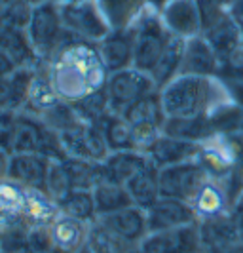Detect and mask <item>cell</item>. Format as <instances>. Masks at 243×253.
Segmentation results:
<instances>
[{"instance_id":"6da1fadb","label":"cell","mask_w":243,"mask_h":253,"mask_svg":"<svg viewBox=\"0 0 243 253\" xmlns=\"http://www.w3.org/2000/svg\"><path fill=\"white\" fill-rule=\"evenodd\" d=\"M44 67L57 95L70 105L103 91L110 75L103 63L97 44L76 38H69Z\"/></svg>"},{"instance_id":"7a4b0ae2","label":"cell","mask_w":243,"mask_h":253,"mask_svg":"<svg viewBox=\"0 0 243 253\" xmlns=\"http://www.w3.org/2000/svg\"><path fill=\"white\" fill-rule=\"evenodd\" d=\"M167 118H213L234 103L230 89L220 76L179 75L160 89Z\"/></svg>"},{"instance_id":"3957f363","label":"cell","mask_w":243,"mask_h":253,"mask_svg":"<svg viewBox=\"0 0 243 253\" xmlns=\"http://www.w3.org/2000/svg\"><path fill=\"white\" fill-rule=\"evenodd\" d=\"M131 37H133V67L150 75L158 59L171 44L173 35L162 21L160 12L154 8H146L131 27Z\"/></svg>"},{"instance_id":"277c9868","label":"cell","mask_w":243,"mask_h":253,"mask_svg":"<svg viewBox=\"0 0 243 253\" xmlns=\"http://www.w3.org/2000/svg\"><path fill=\"white\" fill-rule=\"evenodd\" d=\"M10 154H40L50 160H63L61 137L42 118L21 111L15 116Z\"/></svg>"},{"instance_id":"5b68a950","label":"cell","mask_w":243,"mask_h":253,"mask_svg":"<svg viewBox=\"0 0 243 253\" xmlns=\"http://www.w3.org/2000/svg\"><path fill=\"white\" fill-rule=\"evenodd\" d=\"M25 33L40 63H46L51 55L70 38L63 25L59 4L53 2V0L42 2L38 6H33L31 19L25 27Z\"/></svg>"},{"instance_id":"8992f818","label":"cell","mask_w":243,"mask_h":253,"mask_svg":"<svg viewBox=\"0 0 243 253\" xmlns=\"http://www.w3.org/2000/svg\"><path fill=\"white\" fill-rule=\"evenodd\" d=\"M243 133H213L198 143L196 160L207 177L224 179L243 168Z\"/></svg>"},{"instance_id":"52a82bcc","label":"cell","mask_w":243,"mask_h":253,"mask_svg":"<svg viewBox=\"0 0 243 253\" xmlns=\"http://www.w3.org/2000/svg\"><path fill=\"white\" fill-rule=\"evenodd\" d=\"M154 91H160V89L154 84L152 76L135 67L110 73L104 86L110 113L122 114V116Z\"/></svg>"},{"instance_id":"ba28073f","label":"cell","mask_w":243,"mask_h":253,"mask_svg":"<svg viewBox=\"0 0 243 253\" xmlns=\"http://www.w3.org/2000/svg\"><path fill=\"white\" fill-rule=\"evenodd\" d=\"M63 25L70 38L99 44L110 33V27L103 17L95 0H76L59 4Z\"/></svg>"},{"instance_id":"9c48e42d","label":"cell","mask_w":243,"mask_h":253,"mask_svg":"<svg viewBox=\"0 0 243 253\" xmlns=\"http://www.w3.org/2000/svg\"><path fill=\"white\" fill-rule=\"evenodd\" d=\"M124 116L131 129L135 149L144 152L164 133V124H166L167 116L162 107L160 91H154L148 97H144L135 107H131Z\"/></svg>"},{"instance_id":"30bf717a","label":"cell","mask_w":243,"mask_h":253,"mask_svg":"<svg viewBox=\"0 0 243 253\" xmlns=\"http://www.w3.org/2000/svg\"><path fill=\"white\" fill-rule=\"evenodd\" d=\"M202 37L217 51L220 63L226 65L243 55V27L228 10L217 17L215 21L207 23L202 29Z\"/></svg>"},{"instance_id":"8fae6325","label":"cell","mask_w":243,"mask_h":253,"mask_svg":"<svg viewBox=\"0 0 243 253\" xmlns=\"http://www.w3.org/2000/svg\"><path fill=\"white\" fill-rule=\"evenodd\" d=\"M59 137H61V145H63L65 158L103 162L108 154L104 137L97 124L78 122L76 126L59 133Z\"/></svg>"},{"instance_id":"7c38bea8","label":"cell","mask_w":243,"mask_h":253,"mask_svg":"<svg viewBox=\"0 0 243 253\" xmlns=\"http://www.w3.org/2000/svg\"><path fill=\"white\" fill-rule=\"evenodd\" d=\"M207 173L198 164V160H188L160 169V192L166 198H175L182 202H190L196 190L205 181Z\"/></svg>"},{"instance_id":"4fadbf2b","label":"cell","mask_w":243,"mask_h":253,"mask_svg":"<svg viewBox=\"0 0 243 253\" xmlns=\"http://www.w3.org/2000/svg\"><path fill=\"white\" fill-rule=\"evenodd\" d=\"M137 250L139 253H200L204 244L198 223H192L173 230L148 232Z\"/></svg>"},{"instance_id":"5bb4252c","label":"cell","mask_w":243,"mask_h":253,"mask_svg":"<svg viewBox=\"0 0 243 253\" xmlns=\"http://www.w3.org/2000/svg\"><path fill=\"white\" fill-rule=\"evenodd\" d=\"M160 17L173 37L188 40L202 35L198 0H171L160 10Z\"/></svg>"},{"instance_id":"9a60e30c","label":"cell","mask_w":243,"mask_h":253,"mask_svg":"<svg viewBox=\"0 0 243 253\" xmlns=\"http://www.w3.org/2000/svg\"><path fill=\"white\" fill-rule=\"evenodd\" d=\"M144 211H146L148 232L173 230V228H180L186 227V225H192V223H198L190 204L182 202V200H175V198L162 196L158 202H154Z\"/></svg>"},{"instance_id":"2e32d148","label":"cell","mask_w":243,"mask_h":253,"mask_svg":"<svg viewBox=\"0 0 243 253\" xmlns=\"http://www.w3.org/2000/svg\"><path fill=\"white\" fill-rule=\"evenodd\" d=\"M51 160L40 154H10L8 179L15 181L27 190L46 192V181Z\"/></svg>"},{"instance_id":"e0dca14e","label":"cell","mask_w":243,"mask_h":253,"mask_svg":"<svg viewBox=\"0 0 243 253\" xmlns=\"http://www.w3.org/2000/svg\"><path fill=\"white\" fill-rule=\"evenodd\" d=\"M220 59L217 51L202 35L184 40V55L180 75L192 76H220Z\"/></svg>"},{"instance_id":"ac0fdd59","label":"cell","mask_w":243,"mask_h":253,"mask_svg":"<svg viewBox=\"0 0 243 253\" xmlns=\"http://www.w3.org/2000/svg\"><path fill=\"white\" fill-rule=\"evenodd\" d=\"M144 154H146V158L158 169H164V168H169V166L194 160L196 154H198V143L184 141V139H179V137H173V135H167V133H162L144 151Z\"/></svg>"},{"instance_id":"d6986e66","label":"cell","mask_w":243,"mask_h":253,"mask_svg":"<svg viewBox=\"0 0 243 253\" xmlns=\"http://www.w3.org/2000/svg\"><path fill=\"white\" fill-rule=\"evenodd\" d=\"M108 228H112L116 234H120L131 246L139 248V244L148 234V223H146V211L139 206H128L124 210H118L114 213L99 217Z\"/></svg>"},{"instance_id":"ffe728a7","label":"cell","mask_w":243,"mask_h":253,"mask_svg":"<svg viewBox=\"0 0 243 253\" xmlns=\"http://www.w3.org/2000/svg\"><path fill=\"white\" fill-rule=\"evenodd\" d=\"M91 223L78 221L59 211V215L51 221L50 236L53 244V253H72L88 244Z\"/></svg>"},{"instance_id":"44dd1931","label":"cell","mask_w":243,"mask_h":253,"mask_svg":"<svg viewBox=\"0 0 243 253\" xmlns=\"http://www.w3.org/2000/svg\"><path fill=\"white\" fill-rule=\"evenodd\" d=\"M101 59L108 73L124 71L133 67V37L131 29L126 31H110L97 44Z\"/></svg>"},{"instance_id":"7402d4cb","label":"cell","mask_w":243,"mask_h":253,"mask_svg":"<svg viewBox=\"0 0 243 253\" xmlns=\"http://www.w3.org/2000/svg\"><path fill=\"white\" fill-rule=\"evenodd\" d=\"M124 187L128 190L133 206L148 210L154 202H158L162 198V192H160V169L148 160L137 173H133L124 183Z\"/></svg>"},{"instance_id":"603a6c76","label":"cell","mask_w":243,"mask_h":253,"mask_svg":"<svg viewBox=\"0 0 243 253\" xmlns=\"http://www.w3.org/2000/svg\"><path fill=\"white\" fill-rule=\"evenodd\" d=\"M61 103H63V99L57 95V91L51 86L50 76L46 73L44 63H38L35 69V76H33V82H31V88H29V95H27V103L23 111L42 118L44 114L53 111Z\"/></svg>"},{"instance_id":"cb8c5ba5","label":"cell","mask_w":243,"mask_h":253,"mask_svg":"<svg viewBox=\"0 0 243 253\" xmlns=\"http://www.w3.org/2000/svg\"><path fill=\"white\" fill-rule=\"evenodd\" d=\"M2 15V13H0ZM0 50L12 59L17 69L21 67H36L40 63L33 50L25 29L10 25L8 21L0 29Z\"/></svg>"},{"instance_id":"d4e9b609","label":"cell","mask_w":243,"mask_h":253,"mask_svg":"<svg viewBox=\"0 0 243 253\" xmlns=\"http://www.w3.org/2000/svg\"><path fill=\"white\" fill-rule=\"evenodd\" d=\"M148 162L146 154L137 149H128V151L108 152L106 158L101 162L103 179H110L114 183L124 185L133 173H137L142 166Z\"/></svg>"},{"instance_id":"484cf974","label":"cell","mask_w":243,"mask_h":253,"mask_svg":"<svg viewBox=\"0 0 243 253\" xmlns=\"http://www.w3.org/2000/svg\"><path fill=\"white\" fill-rule=\"evenodd\" d=\"M110 31H126L148 8L144 0H95Z\"/></svg>"},{"instance_id":"4316f807","label":"cell","mask_w":243,"mask_h":253,"mask_svg":"<svg viewBox=\"0 0 243 253\" xmlns=\"http://www.w3.org/2000/svg\"><path fill=\"white\" fill-rule=\"evenodd\" d=\"M198 228H200L204 250H207V252H215V250H220L224 246H230V244L240 240L234 213L202 221V223H198Z\"/></svg>"},{"instance_id":"83f0119b","label":"cell","mask_w":243,"mask_h":253,"mask_svg":"<svg viewBox=\"0 0 243 253\" xmlns=\"http://www.w3.org/2000/svg\"><path fill=\"white\" fill-rule=\"evenodd\" d=\"M27 202V189L17 185L12 179H0V227H12L25 223L23 210Z\"/></svg>"},{"instance_id":"f1b7e54d","label":"cell","mask_w":243,"mask_h":253,"mask_svg":"<svg viewBox=\"0 0 243 253\" xmlns=\"http://www.w3.org/2000/svg\"><path fill=\"white\" fill-rule=\"evenodd\" d=\"M57 215H59V206L50 194L42 190H27L23 219L29 227H50L51 221Z\"/></svg>"},{"instance_id":"f546056e","label":"cell","mask_w":243,"mask_h":253,"mask_svg":"<svg viewBox=\"0 0 243 253\" xmlns=\"http://www.w3.org/2000/svg\"><path fill=\"white\" fill-rule=\"evenodd\" d=\"M93 200L97 206V215H108L114 213L118 210H124L131 206V198H129L128 190L124 185L114 183L110 179H101L93 189Z\"/></svg>"},{"instance_id":"4dcf8cb0","label":"cell","mask_w":243,"mask_h":253,"mask_svg":"<svg viewBox=\"0 0 243 253\" xmlns=\"http://www.w3.org/2000/svg\"><path fill=\"white\" fill-rule=\"evenodd\" d=\"M182 55H184V38L173 37L171 44L167 46V50L158 59V63H156V67H154L152 73H150L154 84L158 86V89H162L166 84H169L171 80H175L180 75Z\"/></svg>"},{"instance_id":"1f68e13d","label":"cell","mask_w":243,"mask_h":253,"mask_svg":"<svg viewBox=\"0 0 243 253\" xmlns=\"http://www.w3.org/2000/svg\"><path fill=\"white\" fill-rule=\"evenodd\" d=\"M97 126L101 129L104 143L108 152L116 151H128V149H135L133 145V137H131V129L126 120V116L122 114L108 113L106 116H103L97 122Z\"/></svg>"},{"instance_id":"d6a6232c","label":"cell","mask_w":243,"mask_h":253,"mask_svg":"<svg viewBox=\"0 0 243 253\" xmlns=\"http://www.w3.org/2000/svg\"><path fill=\"white\" fill-rule=\"evenodd\" d=\"M88 246L95 253H135L137 248L126 242L112 228H108L103 221H93L90 225Z\"/></svg>"},{"instance_id":"836d02e7","label":"cell","mask_w":243,"mask_h":253,"mask_svg":"<svg viewBox=\"0 0 243 253\" xmlns=\"http://www.w3.org/2000/svg\"><path fill=\"white\" fill-rule=\"evenodd\" d=\"M164 133L192 143H202L215 133L211 118H166Z\"/></svg>"},{"instance_id":"e575fe53","label":"cell","mask_w":243,"mask_h":253,"mask_svg":"<svg viewBox=\"0 0 243 253\" xmlns=\"http://www.w3.org/2000/svg\"><path fill=\"white\" fill-rule=\"evenodd\" d=\"M59 211L69 217H74L78 221L84 223H93L97 221V206L93 200V192L86 189H72L69 194H65L63 198L57 202Z\"/></svg>"},{"instance_id":"d590c367","label":"cell","mask_w":243,"mask_h":253,"mask_svg":"<svg viewBox=\"0 0 243 253\" xmlns=\"http://www.w3.org/2000/svg\"><path fill=\"white\" fill-rule=\"evenodd\" d=\"M63 164L67 168L72 189L91 190L103 179L101 162L80 160V158H63Z\"/></svg>"},{"instance_id":"8d00e7d4","label":"cell","mask_w":243,"mask_h":253,"mask_svg":"<svg viewBox=\"0 0 243 253\" xmlns=\"http://www.w3.org/2000/svg\"><path fill=\"white\" fill-rule=\"evenodd\" d=\"M69 105H70V103H69ZM72 109H74L78 116H80L84 122H88V124H97L103 116H106V114L110 113L104 89L93 93V95L84 97L82 101L72 103Z\"/></svg>"},{"instance_id":"74e56055","label":"cell","mask_w":243,"mask_h":253,"mask_svg":"<svg viewBox=\"0 0 243 253\" xmlns=\"http://www.w3.org/2000/svg\"><path fill=\"white\" fill-rule=\"evenodd\" d=\"M70 190H72V185H70V179H69L63 160H51L48 181H46V194H50L55 202H59Z\"/></svg>"},{"instance_id":"f35d334b","label":"cell","mask_w":243,"mask_h":253,"mask_svg":"<svg viewBox=\"0 0 243 253\" xmlns=\"http://www.w3.org/2000/svg\"><path fill=\"white\" fill-rule=\"evenodd\" d=\"M27 223H17L2 230L0 253H27Z\"/></svg>"},{"instance_id":"ab89813d","label":"cell","mask_w":243,"mask_h":253,"mask_svg":"<svg viewBox=\"0 0 243 253\" xmlns=\"http://www.w3.org/2000/svg\"><path fill=\"white\" fill-rule=\"evenodd\" d=\"M27 253H53L50 228L29 227V230H27Z\"/></svg>"},{"instance_id":"60d3db41","label":"cell","mask_w":243,"mask_h":253,"mask_svg":"<svg viewBox=\"0 0 243 253\" xmlns=\"http://www.w3.org/2000/svg\"><path fill=\"white\" fill-rule=\"evenodd\" d=\"M0 109H4V111H15L13 109V91H12V78L10 76H0Z\"/></svg>"},{"instance_id":"b9f144b4","label":"cell","mask_w":243,"mask_h":253,"mask_svg":"<svg viewBox=\"0 0 243 253\" xmlns=\"http://www.w3.org/2000/svg\"><path fill=\"white\" fill-rule=\"evenodd\" d=\"M8 166H10V152L0 147V179L8 177Z\"/></svg>"},{"instance_id":"7bdbcfd3","label":"cell","mask_w":243,"mask_h":253,"mask_svg":"<svg viewBox=\"0 0 243 253\" xmlns=\"http://www.w3.org/2000/svg\"><path fill=\"white\" fill-rule=\"evenodd\" d=\"M232 213H234L236 227H238V238H240V242H243V210L234 208V210H232Z\"/></svg>"},{"instance_id":"ee69618b","label":"cell","mask_w":243,"mask_h":253,"mask_svg":"<svg viewBox=\"0 0 243 253\" xmlns=\"http://www.w3.org/2000/svg\"><path fill=\"white\" fill-rule=\"evenodd\" d=\"M228 8H230L232 15H234L240 23H243V0H234Z\"/></svg>"},{"instance_id":"f6af8a7d","label":"cell","mask_w":243,"mask_h":253,"mask_svg":"<svg viewBox=\"0 0 243 253\" xmlns=\"http://www.w3.org/2000/svg\"><path fill=\"white\" fill-rule=\"evenodd\" d=\"M209 253H243V242H234L230 246H224L220 250H215V252H209Z\"/></svg>"},{"instance_id":"bcb514c9","label":"cell","mask_w":243,"mask_h":253,"mask_svg":"<svg viewBox=\"0 0 243 253\" xmlns=\"http://www.w3.org/2000/svg\"><path fill=\"white\" fill-rule=\"evenodd\" d=\"M144 2H146V6H148V8H154V10H158V12H160L167 2H171V0H144Z\"/></svg>"},{"instance_id":"7dc6e473","label":"cell","mask_w":243,"mask_h":253,"mask_svg":"<svg viewBox=\"0 0 243 253\" xmlns=\"http://www.w3.org/2000/svg\"><path fill=\"white\" fill-rule=\"evenodd\" d=\"M17 0H0V13L8 12Z\"/></svg>"},{"instance_id":"c3c4849f","label":"cell","mask_w":243,"mask_h":253,"mask_svg":"<svg viewBox=\"0 0 243 253\" xmlns=\"http://www.w3.org/2000/svg\"><path fill=\"white\" fill-rule=\"evenodd\" d=\"M72 253H95V252H93V250H91L90 246L86 244V246H82L80 250H76V252H72Z\"/></svg>"},{"instance_id":"681fc988","label":"cell","mask_w":243,"mask_h":253,"mask_svg":"<svg viewBox=\"0 0 243 253\" xmlns=\"http://www.w3.org/2000/svg\"><path fill=\"white\" fill-rule=\"evenodd\" d=\"M25 2H29L31 6H38V4H42V2H48V0H25Z\"/></svg>"},{"instance_id":"f907efd6","label":"cell","mask_w":243,"mask_h":253,"mask_svg":"<svg viewBox=\"0 0 243 253\" xmlns=\"http://www.w3.org/2000/svg\"><path fill=\"white\" fill-rule=\"evenodd\" d=\"M236 208L243 210V192H242V196H240V200H238V204H236Z\"/></svg>"},{"instance_id":"816d5d0a","label":"cell","mask_w":243,"mask_h":253,"mask_svg":"<svg viewBox=\"0 0 243 253\" xmlns=\"http://www.w3.org/2000/svg\"><path fill=\"white\" fill-rule=\"evenodd\" d=\"M53 2H57V4H65V2H76V0H53Z\"/></svg>"},{"instance_id":"f5cc1de1","label":"cell","mask_w":243,"mask_h":253,"mask_svg":"<svg viewBox=\"0 0 243 253\" xmlns=\"http://www.w3.org/2000/svg\"><path fill=\"white\" fill-rule=\"evenodd\" d=\"M224 2H226V6H230V4L234 2V0H224Z\"/></svg>"},{"instance_id":"db71d44e","label":"cell","mask_w":243,"mask_h":253,"mask_svg":"<svg viewBox=\"0 0 243 253\" xmlns=\"http://www.w3.org/2000/svg\"><path fill=\"white\" fill-rule=\"evenodd\" d=\"M0 240H2V227H0Z\"/></svg>"},{"instance_id":"11a10c76","label":"cell","mask_w":243,"mask_h":253,"mask_svg":"<svg viewBox=\"0 0 243 253\" xmlns=\"http://www.w3.org/2000/svg\"><path fill=\"white\" fill-rule=\"evenodd\" d=\"M200 253H209V252H207V250H204V252H200Z\"/></svg>"},{"instance_id":"9f6ffc18","label":"cell","mask_w":243,"mask_h":253,"mask_svg":"<svg viewBox=\"0 0 243 253\" xmlns=\"http://www.w3.org/2000/svg\"><path fill=\"white\" fill-rule=\"evenodd\" d=\"M242 154H243V143H242Z\"/></svg>"},{"instance_id":"6f0895ef","label":"cell","mask_w":243,"mask_h":253,"mask_svg":"<svg viewBox=\"0 0 243 253\" xmlns=\"http://www.w3.org/2000/svg\"><path fill=\"white\" fill-rule=\"evenodd\" d=\"M135 253H139V250H137V252H135Z\"/></svg>"},{"instance_id":"680465c9","label":"cell","mask_w":243,"mask_h":253,"mask_svg":"<svg viewBox=\"0 0 243 253\" xmlns=\"http://www.w3.org/2000/svg\"><path fill=\"white\" fill-rule=\"evenodd\" d=\"M242 27H243V23H242Z\"/></svg>"}]
</instances>
